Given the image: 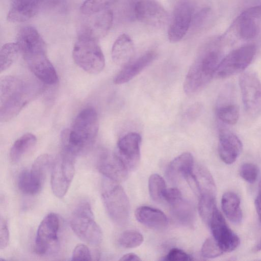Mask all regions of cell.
Here are the masks:
<instances>
[{
  "instance_id": "1",
  "label": "cell",
  "mask_w": 261,
  "mask_h": 261,
  "mask_svg": "<svg viewBox=\"0 0 261 261\" xmlns=\"http://www.w3.org/2000/svg\"><path fill=\"white\" fill-rule=\"evenodd\" d=\"M98 130L96 110L91 107L83 109L76 116L70 128L61 133L62 150L75 157L85 152L93 145Z\"/></svg>"
},
{
  "instance_id": "2",
  "label": "cell",
  "mask_w": 261,
  "mask_h": 261,
  "mask_svg": "<svg viewBox=\"0 0 261 261\" xmlns=\"http://www.w3.org/2000/svg\"><path fill=\"white\" fill-rule=\"evenodd\" d=\"M32 86L14 76H6L0 82V120L8 121L16 116L34 94Z\"/></svg>"
},
{
  "instance_id": "3",
  "label": "cell",
  "mask_w": 261,
  "mask_h": 261,
  "mask_svg": "<svg viewBox=\"0 0 261 261\" xmlns=\"http://www.w3.org/2000/svg\"><path fill=\"white\" fill-rule=\"evenodd\" d=\"M221 60L218 48L204 50L189 69L184 82L185 92L191 95L204 88L214 76Z\"/></svg>"
},
{
  "instance_id": "4",
  "label": "cell",
  "mask_w": 261,
  "mask_h": 261,
  "mask_svg": "<svg viewBox=\"0 0 261 261\" xmlns=\"http://www.w3.org/2000/svg\"><path fill=\"white\" fill-rule=\"evenodd\" d=\"M101 197L111 219L118 225L125 224L129 217V206L127 195L121 186L106 177L102 183Z\"/></svg>"
},
{
  "instance_id": "5",
  "label": "cell",
  "mask_w": 261,
  "mask_h": 261,
  "mask_svg": "<svg viewBox=\"0 0 261 261\" xmlns=\"http://www.w3.org/2000/svg\"><path fill=\"white\" fill-rule=\"evenodd\" d=\"M72 57L77 66L90 74H98L105 67L104 55L97 40L85 35L80 34L75 42Z\"/></svg>"
},
{
  "instance_id": "6",
  "label": "cell",
  "mask_w": 261,
  "mask_h": 261,
  "mask_svg": "<svg viewBox=\"0 0 261 261\" xmlns=\"http://www.w3.org/2000/svg\"><path fill=\"white\" fill-rule=\"evenodd\" d=\"M70 227L81 240L91 245H98L102 240L100 227L94 219L89 202H80L74 209L70 220Z\"/></svg>"
},
{
  "instance_id": "7",
  "label": "cell",
  "mask_w": 261,
  "mask_h": 261,
  "mask_svg": "<svg viewBox=\"0 0 261 261\" xmlns=\"http://www.w3.org/2000/svg\"><path fill=\"white\" fill-rule=\"evenodd\" d=\"M60 219L54 213L48 214L40 222L35 240V251L40 255L57 253L60 247Z\"/></svg>"
},
{
  "instance_id": "8",
  "label": "cell",
  "mask_w": 261,
  "mask_h": 261,
  "mask_svg": "<svg viewBox=\"0 0 261 261\" xmlns=\"http://www.w3.org/2000/svg\"><path fill=\"white\" fill-rule=\"evenodd\" d=\"M75 157L65 151L54 159L51 168L50 185L54 195L62 198L67 192L75 174Z\"/></svg>"
},
{
  "instance_id": "9",
  "label": "cell",
  "mask_w": 261,
  "mask_h": 261,
  "mask_svg": "<svg viewBox=\"0 0 261 261\" xmlns=\"http://www.w3.org/2000/svg\"><path fill=\"white\" fill-rule=\"evenodd\" d=\"M256 52L254 44L232 50L221 60L214 76L223 79L243 71L252 62Z\"/></svg>"
},
{
  "instance_id": "10",
  "label": "cell",
  "mask_w": 261,
  "mask_h": 261,
  "mask_svg": "<svg viewBox=\"0 0 261 261\" xmlns=\"http://www.w3.org/2000/svg\"><path fill=\"white\" fill-rule=\"evenodd\" d=\"M239 86L244 109L251 118L261 115V82L253 72L243 73L239 77Z\"/></svg>"
},
{
  "instance_id": "11",
  "label": "cell",
  "mask_w": 261,
  "mask_h": 261,
  "mask_svg": "<svg viewBox=\"0 0 261 261\" xmlns=\"http://www.w3.org/2000/svg\"><path fill=\"white\" fill-rule=\"evenodd\" d=\"M54 161L51 155L43 154L36 159L30 170H23V185L31 195L37 194L41 191Z\"/></svg>"
},
{
  "instance_id": "12",
  "label": "cell",
  "mask_w": 261,
  "mask_h": 261,
  "mask_svg": "<svg viewBox=\"0 0 261 261\" xmlns=\"http://www.w3.org/2000/svg\"><path fill=\"white\" fill-rule=\"evenodd\" d=\"M213 238L223 252H231L239 245L240 241L237 235L227 225L223 215L216 208L208 224Z\"/></svg>"
},
{
  "instance_id": "13",
  "label": "cell",
  "mask_w": 261,
  "mask_h": 261,
  "mask_svg": "<svg viewBox=\"0 0 261 261\" xmlns=\"http://www.w3.org/2000/svg\"><path fill=\"white\" fill-rule=\"evenodd\" d=\"M141 137L137 133H129L118 141L116 154L124 164L128 170L138 166L140 160Z\"/></svg>"
},
{
  "instance_id": "14",
  "label": "cell",
  "mask_w": 261,
  "mask_h": 261,
  "mask_svg": "<svg viewBox=\"0 0 261 261\" xmlns=\"http://www.w3.org/2000/svg\"><path fill=\"white\" fill-rule=\"evenodd\" d=\"M192 10L186 3L178 4L174 9L168 30L169 40L175 43L187 34L192 21Z\"/></svg>"
},
{
  "instance_id": "15",
  "label": "cell",
  "mask_w": 261,
  "mask_h": 261,
  "mask_svg": "<svg viewBox=\"0 0 261 261\" xmlns=\"http://www.w3.org/2000/svg\"><path fill=\"white\" fill-rule=\"evenodd\" d=\"M137 19L152 26H159L167 19V13L161 4L154 0H140L135 7Z\"/></svg>"
},
{
  "instance_id": "16",
  "label": "cell",
  "mask_w": 261,
  "mask_h": 261,
  "mask_svg": "<svg viewBox=\"0 0 261 261\" xmlns=\"http://www.w3.org/2000/svg\"><path fill=\"white\" fill-rule=\"evenodd\" d=\"M97 167L106 178L117 182L124 180L128 175V169L116 153H101L97 160Z\"/></svg>"
},
{
  "instance_id": "17",
  "label": "cell",
  "mask_w": 261,
  "mask_h": 261,
  "mask_svg": "<svg viewBox=\"0 0 261 261\" xmlns=\"http://www.w3.org/2000/svg\"><path fill=\"white\" fill-rule=\"evenodd\" d=\"M17 44L23 58L34 54L46 53L45 43L38 31L32 26H26L19 31Z\"/></svg>"
},
{
  "instance_id": "18",
  "label": "cell",
  "mask_w": 261,
  "mask_h": 261,
  "mask_svg": "<svg viewBox=\"0 0 261 261\" xmlns=\"http://www.w3.org/2000/svg\"><path fill=\"white\" fill-rule=\"evenodd\" d=\"M243 144L234 133L221 128L219 132L218 152L221 160L226 164L233 163L241 154Z\"/></svg>"
},
{
  "instance_id": "19",
  "label": "cell",
  "mask_w": 261,
  "mask_h": 261,
  "mask_svg": "<svg viewBox=\"0 0 261 261\" xmlns=\"http://www.w3.org/2000/svg\"><path fill=\"white\" fill-rule=\"evenodd\" d=\"M200 197L216 198V187L212 175L202 165H196L186 178Z\"/></svg>"
},
{
  "instance_id": "20",
  "label": "cell",
  "mask_w": 261,
  "mask_h": 261,
  "mask_svg": "<svg viewBox=\"0 0 261 261\" xmlns=\"http://www.w3.org/2000/svg\"><path fill=\"white\" fill-rule=\"evenodd\" d=\"M90 17L85 23L81 34L96 40L105 36L111 29L113 20V12L106 9Z\"/></svg>"
},
{
  "instance_id": "21",
  "label": "cell",
  "mask_w": 261,
  "mask_h": 261,
  "mask_svg": "<svg viewBox=\"0 0 261 261\" xmlns=\"http://www.w3.org/2000/svg\"><path fill=\"white\" fill-rule=\"evenodd\" d=\"M43 0H13L7 19L13 22H22L34 17L39 11Z\"/></svg>"
},
{
  "instance_id": "22",
  "label": "cell",
  "mask_w": 261,
  "mask_h": 261,
  "mask_svg": "<svg viewBox=\"0 0 261 261\" xmlns=\"http://www.w3.org/2000/svg\"><path fill=\"white\" fill-rule=\"evenodd\" d=\"M153 51H148L132 62H129L117 74L114 79L115 84H122L128 82L139 74L156 58Z\"/></svg>"
},
{
  "instance_id": "23",
  "label": "cell",
  "mask_w": 261,
  "mask_h": 261,
  "mask_svg": "<svg viewBox=\"0 0 261 261\" xmlns=\"http://www.w3.org/2000/svg\"><path fill=\"white\" fill-rule=\"evenodd\" d=\"M135 53L133 42L125 34L120 35L115 41L111 50L113 62L117 65L124 66L132 60Z\"/></svg>"
},
{
  "instance_id": "24",
  "label": "cell",
  "mask_w": 261,
  "mask_h": 261,
  "mask_svg": "<svg viewBox=\"0 0 261 261\" xmlns=\"http://www.w3.org/2000/svg\"><path fill=\"white\" fill-rule=\"evenodd\" d=\"M194 166L193 155L190 152L183 153L175 158L169 165L167 175L174 181L180 177L187 178Z\"/></svg>"
},
{
  "instance_id": "25",
  "label": "cell",
  "mask_w": 261,
  "mask_h": 261,
  "mask_svg": "<svg viewBox=\"0 0 261 261\" xmlns=\"http://www.w3.org/2000/svg\"><path fill=\"white\" fill-rule=\"evenodd\" d=\"M135 217L140 223L153 228H163L168 223L167 218L162 211L147 206H142L136 209Z\"/></svg>"
},
{
  "instance_id": "26",
  "label": "cell",
  "mask_w": 261,
  "mask_h": 261,
  "mask_svg": "<svg viewBox=\"0 0 261 261\" xmlns=\"http://www.w3.org/2000/svg\"><path fill=\"white\" fill-rule=\"evenodd\" d=\"M221 207L226 217L234 224L240 223L243 218L240 199L235 193H225L221 199Z\"/></svg>"
},
{
  "instance_id": "27",
  "label": "cell",
  "mask_w": 261,
  "mask_h": 261,
  "mask_svg": "<svg viewBox=\"0 0 261 261\" xmlns=\"http://www.w3.org/2000/svg\"><path fill=\"white\" fill-rule=\"evenodd\" d=\"M218 119L222 123L234 125L239 120L240 112L237 104L226 98L221 97L216 108Z\"/></svg>"
},
{
  "instance_id": "28",
  "label": "cell",
  "mask_w": 261,
  "mask_h": 261,
  "mask_svg": "<svg viewBox=\"0 0 261 261\" xmlns=\"http://www.w3.org/2000/svg\"><path fill=\"white\" fill-rule=\"evenodd\" d=\"M37 139L31 133L25 134L17 139L12 145L9 156L12 163H17L21 158L35 146Z\"/></svg>"
},
{
  "instance_id": "29",
  "label": "cell",
  "mask_w": 261,
  "mask_h": 261,
  "mask_svg": "<svg viewBox=\"0 0 261 261\" xmlns=\"http://www.w3.org/2000/svg\"><path fill=\"white\" fill-rule=\"evenodd\" d=\"M170 205L173 216L181 223L189 224L193 220L195 214L194 207L182 197L170 204Z\"/></svg>"
},
{
  "instance_id": "30",
  "label": "cell",
  "mask_w": 261,
  "mask_h": 261,
  "mask_svg": "<svg viewBox=\"0 0 261 261\" xmlns=\"http://www.w3.org/2000/svg\"><path fill=\"white\" fill-rule=\"evenodd\" d=\"M237 32L241 38L249 40L256 36L258 33V27L255 19L240 14L236 23Z\"/></svg>"
},
{
  "instance_id": "31",
  "label": "cell",
  "mask_w": 261,
  "mask_h": 261,
  "mask_svg": "<svg viewBox=\"0 0 261 261\" xmlns=\"http://www.w3.org/2000/svg\"><path fill=\"white\" fill-rule=\"evenodd\" d=\"M20 54V49L16 42L4 44L0 51L1 72L9 68L17 60Z\"/></svg>"
},
{
  "instance_id": "32",
  "label": "cell",
  "mask_w": 261,
  "mask_h": 261,
  "mask_svg": "<svg viewBox=\"0 0 261 261\" xmlns=\"http://www.w3.org/2000/svg\"><path fill=\"white\" fill-rule=\"evenodd\" d=\"M149 194L155 201L163 200L164 193L167 189L164 179L158 174H152L148 180Z\"/></svg>"
},
{
  "instance_id": "33",
  "label": "cell",
  "mask_w": 261,
  "mask_h": 261,
  "mask_svg": "<svg viewBox=\"0 0 261 261\" xmlns=\"http://www.w3.org/2000/svg\"><path fill=\"white\" fill-rule=\"evenodd\" d=\"M217 208L216 198L200 197L198 203V211L202 219L208 225L213 213Z\"/></svg>"
},
{
  "instance_id": "34",
  "label": "cell",
  "mask_w": 261,
  "mask_h": 261,
  "mask_svg": "<svg viewBox=\"0 0 261 261\" xmlns=\"http://www.w3.org/2000/svg\"><path fill=\"white\" fill-rule=\"evenodd\" d=\"M115 0H85L81 5V11L86 16L98 13L104 10Z\"/></svg>"
},
{
  "instance_id": "35",
  "label": "cell",
  "mask_w": 261,
  "mask_h": 261,
  "mask_svg": "<svg viewBox=\"0 0 261 261\" xmlns=\"http://www.w3.org/2000/svg\"><path fill=\"white\" fill-rule=\"evenodd\" d=\"M143 236L139 232L135 230H127L120 236L119 244L125 248H133L139 246L143 243Z\"/></svg>"
},
{
  "instance_id": "36",
  "label": "cell",
  "mask_w": 261,
  "mask_h": 261,
  "mask_svg": "<svg viewBox=\"0 0 261 261\" xmlns=\"http://www.w3.org/2000/svg\"><path fill=\"white\" fill-rule=\"evenodd\" d=\"M202 256L206 258H213L221 255L224 252L213 237L207 238L202 245Z\"/></svg>"
},
{
  "instance_id": "37",
  "label": "cell",
  "mask_w": 261,
  "mask_h": 261,
  "mask_svg": "<svg viewBox=\"0 0 261 261\" xmlns=\"http://www.w3.org/2000/svg\"><path fill=\"white\" fill-rule=\"evenodd\" d=\"M259 170L257 166L252 163L243 164L240 170V174L243 179L249 183H254L257 178Z\"/></svg>"
},
{
  "instance_id": "38",
  "label": "cell",
  "mask_w": 261,
  "mask_h": 261,
  "mask_svg": "<svg viewBox=\"0 0 261 261\" xmlns=\"http://www.w3.org/2000/svg\"><path fill=\"white\" fill-rule=\"evenodd\" d=\"M72 260H91L92 255L88 247L82 244L77 245L72 254Z\"/></svg>"
},
{
  "instance_id": "39",
  "label": "cell",
  "mask_w": 261,
  "mask_h": 261,
  "mask_svg": "<svg viewBox=\"0 0 261 261\" xmlns=\"http://www.w3.org/2000/svg\"><path fill=\"white\" fill-rule=\"evenodd\" d=\"M192 259L191 255L178 248L170 250L164 258V260L169 261H189Z\"/></svg>"
},
{
  "instance_id": "40",
  "label": "cell",
  "mask_w": 261,
  "mask_h": 261,
  "mask_svg": "<svg viewBox=\"0 0 261 261\" xmlns=\"http://www.w3.org/2000/svg\"><path fill=\"white\" fill-rule=\"evenodd\" d=\"M9 241V231L7 221L2 217L0 221V248H6Z\"/></svg>"
},
{
  "instance_id": "41",
  "label": "cell",
  "mask_w": 261,
  "mask_h": 261,
  "mask_svg": "<svg viewBox=\"0 0 261 261\" xmlns=\"http://www.w3.org/2000/svg\"><path fill=\"white\" fill-rule=\"evenodd\" d=\"M182 197L180 191L177 188L167 189L164 193L163 200L169 204Z\"/></svg>"
},
{
  "instance_id": "42",
  "label": "cell",
  "mask_w": 261,
  "mask_h": 261,
  "mask_svg": "<svg viewBox=\"0 0 261 261\" xmlns=\"http://www.w3.org/2000/svg\"><path fill=\"white\" fill-rule=\"evenodd\" d=\"M240 14L254 19L261 18V4L249 7Z\"/></svg>"
},
{
  "instance_id": "43",
  "label": "cell",
  "mask_w": 261,
  "mask_h": 261,
  "mask_svg": "<svg viewBox=\"0 0 261 261\" xmlns=\"http://www.w3.org/2000/svg\"><path fill=\"white\" fill-rule=\"evenodd\" d=\"M201 106L195 103L188 109L186 112V116L189 120H194L199 115L201 111Z\"/></svg>"
},
{
  "instance_id": "44",
  "label": "cell",
  "mask_w": 261,
  "mask_h": 261,
  "mask_svg": "<svg viewBox=\"0 0 261 261\" xmlns=\"http://www.w3.org/2000/svg\"><path fill=\"white\" fill-rule=\"evenodd\" d=\"M211 11L209 8H204L197 13L195 17V22L196 25H200L208 16Z\"/></svg>"
},
{
  "instance_id": "45",
  "label": "cell",
  "mask_w": 261,
  "mask_h": 261,
  "mask_svg": "<svg viewBox=\"0 0 261 261\" xmlns=\"http://www.w3.org/2000/svg\"><path fill=\"white\" fill-rule=\"evenodd\" d=\"M255 206L256 212L261 222V191H259V193L255 199Z\"/></svg>"
},
{
  "instance_id": "46",
  "label": "cell",
  "mask_w": 261,
  "mask_h": 261,
  "mask_svg": "<svg viewBox=\"0 0 261 261\" xmlns=\"http://www.w3.org/2000/svg\"><path fill=\"white\" fill-rule=\"evenodd\" d=\"M119 260L123 261H139L141 260V258L134 253H127L123 255Z\"/></svg>"
},
{
  "instance_id": "47",
  "label": "cell",
  "mask_w": 261,
  "mask_h": 261,
  "mask_svg": "<svg viewBox=\"0 0 261 261\" xmlns=\"http://www.w3.org/2000/svg\"><path fill=\"white\" fill-rule=\"evenodd\" d=\"M255 249L256 251H259L261 250V241L258 244Z\"/></svg>"
},
{
  "instance_id": "48",
  "label": "cell",
  "mask_w": 261,
  "mask_h": 261,
  "mask_svg": "<svg viewBox=\"0 0 261 261\" xmlns=\"http://www.w3.org/2000/svg\"><path fill=\"white\" fill-rule=\"evenodd\" d=\"M259 191H261V180H260V183H259Z\"/></svg>"
},
{
  "instance_id": "49",
  "label": "cell",
  "mask_w": 261,
  "mask_h": 261,
  "mask_svg": "<svg viewBox=\"0 0 261 261\" xmlns=\"http://www.w3.org/2000/svg\"></svg>"
}]
</instances>
